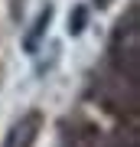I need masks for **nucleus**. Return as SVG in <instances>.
I'll list each match as a JSON object with an SVG mask.
<instances>
[{"label": "nucleus", "mask_w": 140, "mask_h": 147, "mask_svg": "<svg viewBox=\"0 0 140 147\" xmlns=\"http://www.w3.org/2000/svg\"><path fill=\"white\" fill-rule=\"evenodd\" d=\"M39 131H42V115L39 111H26V115H20L13 121L3 147H33L36 137H39Z\"/></svg>", "instance_id": "f257e3e1"}, {"label": "nucleus", "mask_w": 140, "mask_h": 147, "mask_svg": "<svg viewBox=\"0 0 140 147\" xmlns=\"http://www.w3.org/2000/svg\"><path fill=\"white\" fill-rule=\"evenodd\" d=\"M98 127L88 121H72L62 131V147H98Z\"/></svg>", "instance_id": "f03ea898"}, {"label": "nucleus", "mask_w": 140, "mask_h": 147, "mask_svg": "<svg viewBox=\"0 0 140 147\" xmlns=\"http://www.w3.org/2000/svg\"><path fill=\"white\" fill-rule=\"evenodd\" d=\"M49 20H52V7H46V10H42V13L36 16V23H33V33H29V36H26V42H23V46L29 49V53H33V49H36L39 36H42V33L49 30Z\"/></svg>", "instance_id": "7ed1b4c3"}, {"label": "nucleus", "mask_w": 140, "mask_h": 147, "mask_svg": "<svg viewBox=\"0 0 140 147\" xmlns=\"http://www.w3.org/2000/svg\"><path fill=\"white\" fill-rule=\"evenodd\" d=\"M104 147H140V141H137V131L130 127V131H117V134H111Z\"/></svg>", "instance_id": "20e7f679"}, {"label": "nucleus", "mask_w": 140, "mask_h": 147, "mask_svg": "<svg viewBox=\"0 0 140 147\" xmlns=\"http://www.w3.org/2000/svg\"><path fill=\"white\" fill-rule=\"evenodd\" d=\"M82 30H85V7H78V10L68 16V33L75 36V33H82Z\"/></svg>", "instance_id": "39448f33"}]
</instances>
